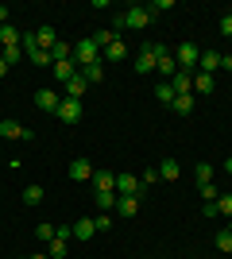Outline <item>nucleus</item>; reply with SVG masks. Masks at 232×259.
Here are the masks:
<instances>
[{"mask_svg": "<svg viewBox=\"0 0 232 259\" xmlns=\"http://www.w3.org/2000/svg\"><path fill=\"white\" fill-rule=\"evenodd\" d=\"M155 20V12H151V4H132L128 12H116V23H112V35H120V31H144L147 23Z\"/></svg>", "mask_w": 232, "mask_h": 259, "instance_id": "obj_1", "label": "nucleus"}, {"mask_svg": "<svg viewBox=\"0 0 232 259\" xmlns=\"http://www.w3.org/2000/svg\"><path fill=\"white\" fill-rule=\"evenodd\" d=\"M93 62H101V51H97V43L93 39H81V43H74V66H93Z\"/></svg>", "mask_w": 232, "mask_h": 259, "instance_id": "obj_2", "label": "nucleus"}, {"mask_svg": "<svg viewBox=\"0 0 232 259\" xmlns=\"http://www.w3.org/2000/svg\"><path fill=\"white\" fill-rule=\"evenodd\" d=\"M198 58H201L198 43H178V66H182L186 74H198Z\"/></svg>", "mask_w": 232, "mask_h": 259, "instance_id": "obj_3", "label": "nucleus"}, {"mask_svg": "<svg viewBox=\"0 0 232 259\" xmlns=\"http://www.w3.org/2000/svg\"><path fill=\"white\" fill-rule=\"evenodd\" d=\"M81 112H85V105H81V101L62 97V105H58V112H55V116L62 120V124H77V120H81Z\"/></svg>", "mask_w": 232, "mask_h": 259, "instance_id": "obj_4", "label": "nucleus"}, {"mask_svg": "<svg viewBox=\"0 0 232 259\" xmlns=\"http://www.w3.org/2000/svg\"><path fill=\"white\" fill-rule=\"evenodd\" d=\"M58 105H62V97H58L55 89H39L35 93V108L39 112H58Z\"/></svg>", "mask_w": 232, "mask_h": 259, "instance_id": "obj_5", "label": "nucleus"}, {"mask_svg": "<svg viewBox=\"0 0 232 259\" xmlns=\"http://www.w3.org/2000/svg\"><path fill=\"white\" fill-rule=\"evenodd\" d=\"M66 174H70V182H89V178H93V162L89 159H74Z\"/></svg>", "mask_w": 232, "mask_h": 259, "instance_id": "obj_6", "label": "nucleus"}, {"mask_svg": "<svg viewBox=\"0 0 232 259\" xmlns=\"http://www.w3.org/2000/svg\"><path fill=\"white\" fill-rule=\"evenodd\" d=\"M0 136L4 140H31V132L23 128L20 120H0Z\"/></svg>", "mask_w": 232, "mask_h": 259, "instance_id": "obj_7", "label": "nucleus"}, {"mask_svg": "<svg viewBox=\"0 0 232 259\" xmlns=\"http://www.w3.org/2000/svg\"><path fill=\"white\" fill-rule=\"evenodd\" d=\"M217 70H221V54H217V51H201L198 74H217Z\"/></svg>", "mask_w": 232, "mask_h": 259, "instance_id": "obj_8", "label": "nucleus"}, {"mask_svg": "<svg viewBox=\"0 0 232 259\" xmlns=\"http://www.w3.org/2000/svg\"><path fill=\"white\" fill-rule=\"evenodd\" d=\"M170 89H174V97H182V93H194V74L178 70V74L170 77Z\"/></svg>", "mask_w": 232, "mask_h": 259, "instance_id": "obj_9", "label": "nucleus"}, {"mask_svg": "<svg viewBox=\"0 0 232 259\" xmlns=\"http://www.w3.org/2000/svg\"><path fill=\"white\" fill-rule=\"evenodd\" d=\"M89 182H93V190H97V194H105V190H116V174H112V170H93V178H89Z\"/></svg>", "mask_w": 232, "mask_h": 259, "instance_id": "obj_10", "label": "nucleus"}, {"mask_svg": "<svg viewBox=\"0 0 232 259\" xmlns=\"http://www.w3.org/2000/svg\"><path fill=\"white\" fill-rule=\"evenodd\" d=\"M97 236V225H93V217H81V221H74V240H93Z\"/></svg>", "mask_w": 232, "mask_h": 259, "instance_id": "obj_11", "label": "nucleus"}, {"mask_svg": "<svg viewBox=\"0 0 232 259\" xmlns=\"http://www.w3.org/2000/svg\"><path fill=\"white\" fill-rule=\"evenodd\" d=\"M213 89H217L213 74H194V97H209Z\"/></svg>", "mask_w": 232, "mask_h": 259, "instance_id": "obj_12", "label": "nucleus"}, {"mask_svg": "<svg viewBox=\"0 0 232 259\" xmlns=\"http://www.w3.org/2000/svg\"><path fill=\"white\" fill-rule=\"evenodd\" d=\"M155 66H159L155 51H151V47H144V51H140V58H135V70H140V74H155Z\"/></svg>", "mask_w": 232, "mask_h": 259, "instance_id": "obj_13", "label": "nucleus"}, {"mask_svg": "<svg viewBox=\"0 0 232 259\" xmlns=\"http://www.w3.org/2000/svg\"><path fill=\"white\" fill-rule=\"evenodd\" d=\"M55 43H58V39H55V27H51V23H43V27L35 31V47H43V51H51Z\"/></svg>", "mask_w": 232, "mask_h": 259, "instance_id": "obj_14", "label": "nucleus"}, {"mask_svg": "<svg viewBox=\"0 0 232 259\" xmlns=\"http://www.w3.org/2000/svg\"><path fill=\"white\" fill-rule=\"evenodd\" d=\"M155 170H159V182H178V162L174 159H163Z\"/></svg>", "mask_w": 232, "mask_h": 259, "instance_id": "obj_15", "label": "nucleus"}, {"mask_svg": "<svg viewBox=\"0 0 232 259\" xmlns=\"http://www.w3.org/2000/svg\"><path fill=\"white\" fill-rule=\"evenodd\" d=\"M85 85H89L85 77H81V74H74V77H70V81H66V97L81 101V97H85Z\"/></svg>", "mask_w": 232, "mask_h": 259, "instance_id": "obj_16", "label": "nucleus"}, {"mask_svg": "<svg viewBox=\"0 0 232 259\" xmlns=\"http://www.w3.org/2000/svg\"><path fill=\"white\" fill-rule=\"evenodd\" d=\"M116 213L120 217H135L140 213V197H120L116 194Z\"/></svg>", "mask_w": 232, "mask_h": 259, "instance_id": "obj_17", "label": "nucleus"}, {"mask_svg": "<svg viewBox=\"0 0 232 259\" xmlns=\"http://www.w3.org/2000/svg\"><path fill=\"white\" fill-rule=\"evenodd\" d=\"M194 105H198V97H194V93H182V97H174V112L178 116H190V112H194Z\"/></svg>", "mask_w": 232, "mask_h": 259, "instance_id": "obj_18", "label": "nucleus"}, {"mask_svg": "<svg viewBox=\"0 0 232 259\" xmlns=\"http://www.w3.org/2000/svg\"><path fill=\"white\" fill-rule=\"evenodd\" d=\"M93 201H97L101 213H112L116 209V190H105V194H93Z\"/></svg>", "mask_w": 232, "mask_h": 259, "instance_id": "obj_19", "label": "nucleus"}, {"mask_svg": "<svg viewBox=\"0 0 232 259\" xmlns=\"http://www.w3.org/2000/svg\"><path fill=\"white\" fill-rule=\"evenodd\" d=\"M77 74H81V77H85V81H89V85H97V81H101V77H105V62H93V66H85V70H77Z\"/></svg>", "mask_w": 232, "mask_h": 259, "instance_id": "obj_20", "label": "nucleus"}, {"mask_svg": "<svg viewBox=\"0 0 232 259\" xmlns=\"http://www.w3.org/2000/svg\"><path fill=\"white\" fill-rule=\"evenodd\" d=\"M66 248H70V240L55 236L51 244H47V255H51V259H66Z\"/></svg>", "mask_w": 232, "mask_h": 259, "instance_id": "obj_21", "label": "nucleus"}, {"mask_svg": "<svg viewBox=\"0 0 232 259\" xmlns=\"http://www.w3.org/2000/svg\"><path fill=\"white\" fill-rule=\"evenodd\" d=\"M74 74H77V66H74V62H55V81H62V85H66Z\"/></svg>", "mask_w": 232, "mask_h": 259, "instance_id": "obj_22", "label": "nucleus"}, {"mask_svg": "<svg viewBox=\"0 0 232 259\" xmlns=\"http://www.w3.org/2000/svg\"><path fill=\"white\" fill-rule=\"evenodd\" d=\"M124 54H128V47H124L120 39H116V43H112V47H105V58H101V62H120Z\"/></svg>", "mask_w": 232, "mask_h": 259, "instance_id": "obj_23", "label": "nucleus"}, {"mask_svg": "<svg viewBox=\"0 0 232 259\" xmlns=\"http://www.w3.org/2000/svg\"><path fill=\"white\" fill-rule=\"evenodd\" d=\"M194 182H198V186L213 182V166H209V162H198V166H194Z\"/></svg>", "mask_w": 232, "mask_h": 259, "instance_id": "obj_24", "label": "nucleus"}, {"mask_svg": "<svg viewBox=\"0 0 232 259\" xmlns=\"http://www.w3.org/2000/svg\"><path fill=\"white\" fill-rule=\"evenodd\" d=\"M39 201H43V186L31 182L27 190H23V205H39Z\"/></svg>", "mask_w": 232, "mask_h": 259, "instance_id": "obj_25", "label": "nucleus"}, {"mask_svg": "<svg viewBox=\"0 0 232 259\" xmlns=\"http://www.w3.org/2000/svg\"><path fill=\"white\" fill-rule=\"evenodd\" d=\"M155 70H159V74H166V81H170V77L178 74V62H174V58H170V54H163V58H159V66H155Z\"/></svg>", "mask_w": 232, "mask_h": 259, "instance_id": "obj_26", "label": "nucleus"}, {"mask_svg": "<svg viewBox=\"0 0 232 259\" xmlns=\"http://www.w3.org/2000/svg\"><path fill=\"white\" fill-rule=\"evenodd\" d=\"M89 39H93V43H97V51H101V47H112V43H116V39H120V35H112V27H105V31L89 35Z\"/></svg>", "mask_w": 232, "mask_h": 259, "instance_id": "obj_27", "label": "nucleus"}, {"mask_svg": "<svg viewBox=\"0 0 232 259\" xmlns=\"http://www.w3.org/2000/svg\"><path fill=\"white\" fill-rule=\"evenodd\" d=\"M27 58H31V66H55V62H51V51H43V47L27 51Z\"/></svg>", "mask_w": 232, "mask_h": 259, "instance_id": "obj_28", "label": "nucleus"}, {"mask_svg": "<svg viewBox=\"0 0 232 259\" xmlns=\"http://www.w3.org/2000/svg\"><path fill=\"white\" fill-rule=\"evenodd\" d=\"M0 43H4V47H16V43H20V31H16L12 23H4V27H0Z\"/></svg>", "mask_w": 232, "mask_h": 259, "instance_id": "obj_29", "label": "nucleus"}, {"mask_svg": "<svg viewBox=\"0 0 232 259\" xmlns=\"http://www.w3.org/2000/svg\"><path fill=\"white\" fill-rule=\"evenodd\" d=\"M155 97L163 101V105H174V89H170V81H159V85H155Z\"/></svg>", "mask_w": 232, "mask_h": 259, "instance_id": "obj_30", "label": "nucleus"}, {"mask_svg": "<svg viewBox=\"0 0 232 259\" xmlns=\"http://www.w3.org/2000/svg\"><path fill=\"white\" fill-rule=\"evenodd\" d=\"M213 244H217V248H221V251H232V232H228V228H221Z\"/></svg>", "mask_w": 232, "mask_h": 259, "instance_id": "obj_31", "label": "nucleus"}, {"mask_svg": "<svg viewBox=\"0 0 232 259\" xmlns=\"http://www.w3.org/2000/svg\"><path fill=\"white\" fill-rule=\"evenodd\" d=\"M155 182H159V170H144L140 174V190H151Z\"/></svg>", "mask_w": 232, "mask_h": 259, "instance_id": "obj_32", "label": "nucleus"}, {"mask_svg": "<svg viewBox=\"0 0 232 259\" xmlns=\"http://www.w3.org/2000/svg\"><path fill=\"white\" fill-rule=\"evenodd\" d=\"M93 225H97V232H109V228H112V213H97V217H93Z\"/></svg>", "mask_w": 232, "mask_h": 259, "instance_id": "obj_33", "label": "nucleus"}, {"mask_svg": "<svg viewBox=\"0 0 232 259\" xmlns=\"http://www.w3.org/2000/svg\"><path fill=\"white\" fill-rule=\"evenodd\" d=\"M35 236L43 240V244H51V240H55V225H39V228H35Z\"/></svg>", "mask_w": 232, "mask_h": 259, "instance_id": "obj_34", "label": "nucleus"}, {"mask_svg": "<svg viewBox=\"0 0 232 259\" xmlns=\"http://www.w3.org/2000/svg\"><path fill=\"white\" fill-rule=\"evenodd\" d=\"M20 54H23L20 43H16V47H4V62H8V66H12V62H20Z\"/></svg>", "mask_w": 232, "mask_h": 259, "instance_id": "obj_35", "label": "nucleus"}, {"mask_svg": "<svg viewBox=\"0 0 232 259\" xmlns=\"http://www.w3.org/2000/svg\"><path fill=\"white\" fill-rule=\"evenodd\" d=\"M217 209H221L224 217H232V194H221V197H217Z\"/></svg>", "mask_w": 232, "mask_h": 259, "instance_id": "obj_36", "label": "nucleus"}, {"mask_svg": "<svg viewBox=\"0 0 232 259\" xmlns=\"http://www.w3.org/2000/svg\"><path fill=\"white\" fill-rule=\"evenodd\" d=\"M221 35H224V39H232V12H228V16H221Z\"/></svg>", "mask_w": 232, "mask_h": 259, "instance_id": "obj_37", "label": "nucleus"}, {"mask_svg": "<svg viewBox=\"0 0 232 259\" xmlns=\"http://www.w3.org/2000/svg\"><path fill=\"white\" fill-rule=\"evenodd\" d=\"M201 213L213 221V217H221V209H217V201H205V205H201Z\"/></svg>", "mask_w": 232, "mask_h": 259, "instance_id": "obj_38", "label": "nucleus"}, {"mask_svg": "<svg viewBox=\"0 0 232 259\" xmlns=\"http://www.w3.org/2000/svg\"><path fill=\"white\" fill-rule=\"evenodd\" d=\"M201 197H205V201H217L221 194H217V190H213V182H209V186H201Z\"/></svg>", "mask_w": 232, "mask_h": 259, "instance_id": "obj_39", "label": "nucleus"}, {"mask_svg": "<svg viewBox=\"0 0 232 259\" xmlns=\"http://www.w3.org/2000/svg\"><path fill=\"white\" fill-rule=\"evenodd\" d=\"M166 8H174V0H155L151 12H166Z\"/></svg>", "mask_w": 232, "mask_h": 259, "instance_id": "obj_40", "label": "nucleus"}, {"mask_svg": "<svg viewBox=\"0 0 232 259\" xmlns=\"http://www.w3.org/2000/svg\"><path fill=\"white\" fill-rule=\"evenodd\" d=\"M221 66H224V70H232V54H221Z\"/></svg>", "mask_w": 232, "mask_h": 259, "instance_id": "obj_41", "label": "nucleus"}, {"mask_svg": "<svg viewBox=\"0 0 232 259\" xmlns=\"http://www.w3.org/2000/svg\"><path fill=\"white\" fill-rule=\"evenodd\" d=\"M8 70H12V66H8V62H4V54H0V77L8 74Z\"/></svg>", "mask_w": 232, "mask_h": 259, "instance_id": "obj_42", "label": "nucleus"}, {"mask_svg": "<svg viewBox=\"0 0 232 259\" xmlns=\"http://www.w3.org/2000/svg\"><path fill=\"white\" fill-rule=\"evenodd\" d=\"M224 170H228V174H232V155H228V159H224Z\"/></svg>", "mask_w": 232, "mask_h": 259, "instance_id": "obj_43", "label": "nucleus"}, {"mask_svg": "<svg viewBox=\"0 0 232 259\" xmlns=\"http://www.w3.org/2000/svg\"><path fill=\"white\" fill-rule=\"evenodd\" d=\"M31 259H51V255H31Z\"/></svg>", "mask_w": 232, "mask_h": 259, "instance_id": "obj_44", "label": "nucleus"}, {"mask_svg": "<svg viewBox=\"0 0 232 259\" xmlns=\"http://www.w3.org/2000/svg\"><path fill=\"white\" fill-rule=\"evenodd\" d=\"M228 232H232V221H228Z\"/></svg>", "mask_w": 232, "mask_h": 259, "instance_id": "obj_45", "label": "nucleus"}]
</instances>
